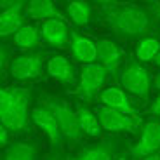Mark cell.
<instances>
[{
  "label": "cell",
  "mask_w": 160,
  "mask_h": 160,
  "mask_svg": "<svg viewBox=\"0 0 160 160\" xmlns=\"http://www.w3.org/2000/svg\"><path fill=\"white\" fill-rule=\"evenodd\" d=\"M104 21L122 37H141L150 28V16L143 7L131 4H101Z\"/></svg>",
  "instance_id": "6da1fadb"
},
{
  "label": "cell",
  "mask_w": 160,
  "mask_h": 160,
  "mask_svg": "<svg viewBox=\"0 0 160 160\" xmlns=\"http://www.w3.org/2000/svg\"><path fill=\"white\" fill-rule=\"evenodd\" d=\"M30 91L23 87H7L0 91V120L9 131H21L28 124Z\"/></svg>",
  "instance_id": "7a4b0ae2"
},
{
  "label": "cell",
  "mask_w": 160,
  "mask_h": 160,
  "mask_svg": "<svg viewBox=\"0 0 160 160\" xmlns=\"http://www.w3.org/2000/svg\"><path fill=\"white\" fill-rule=\"evenodd\" d=\"M120 84L127 92L134 94L136 98L146 99L150 96L152 89V80L143 64L139 63H129L120 73Z\"/></svg>",
  "instance_id": "3957f363"
},
{
  "label": "cell",
  "mask_w": 160,
  "mask_h": 160,
  "mask_svg": "<svg viewBox=\"0 0 160 160\" xmlns=\"http://www.w3.org/2000/svg\"><path fill=\"white\" fill-rule=\"evenodd\" d=\"M45 106L54 113L58 124L61 127L63 136H66L72 141H78L82 138L84 132L80 129V122H78V117H77V112H73L68 104H64L59 99H54V98H49L45 101Z\"/></svg>",
  "instance_id": "277c9868"
},
{
  "label": "cell",
  "mask_w": 160,
  "mask_h": 160,
  "mask_svg": "<svg viewBox=\"0 0 160 160\" xmlns=\"http://www.w3.org/2000/svg\"><path fill=\"white\" fill-rule=\"evenodd\" d=\"M108 75L110 73L99 63L84 64L82 70H80V84H78L80 96H84L85 99H91V98L101 94Z\"/></svg>",
  "instance_id": "5b68a950"
},
{
  "label": "cell",
  "mask_w": 160,
  "mask_h": 160,
  "mask_svg": "<svg viewBox=\"0 0 160 160\" xmlns=\"http://www.w3.org/2000/svg\"><path fill=\"white\" fill-rule=\"evenodd\" d=\"M42 54H23L12 58L9 64V73L18 82H32L37 80L42 73Z\"/></svg>",
  "instance_id": "8992f818"
},
{
  "label": "cell",
  "mask_w": 160,
  "mask_h": 160,
  "mask_svg": "<svg viewBox=\"0 0 160 160\" xmlns=\"http://www.w3.org/2000/svg\"><path fill=\"white\" fill-rule=\"evenodd\" d=\"M98 118H99V124L104 131L110 132H134L141 124L139 117H129L125 113L115 112V110H110L106 106H99L96 112Z\"/></svg>",
  "instance_id": "52a82bcc"
},
{
  "label": "cell",
  "mask_w": 160,
  "mask_h": 160,
  "mask_svg": "<svg viewBox=\"0 0 160 160\" xmlns=\"http://www.w3.org/2000/svg\"><path fill=\"white\" fill-rule=\"evenodd\" d=\"M4 11L0 14V35L9 37L16 35L23 28V9L26 7V2H2Z\"/></svg>",
  "instance_id": "ba28073f"
},
{
  "label": "cell",
  "mask_w": 160,
  "mask_h": 160,
  "mask_svg": "<svg viewBox=\"0 0 160 160\" xmlns=\"http://www.w3.org/2000/svg\"><path fill=\"white\" fill-rule=\"evenodd\" d=\"M158 148H160V124L158 122H148V124L143 125L141 139L131 148V153L136 158H143V157L157 153Z\"/></svg>",
  "instance_id": "9c48e42d"
},
{
  "label": "cell",
  "mask_w": 160,
  "mask_h": 160,
  "mask_svg": "<svg viewBox=\"0 0 160 160\" xmlns=\"http://www.w3.org/2000/svg\"><path fill=\"white\" fill-rule=\"evenodd\" d=\"M32 120L35 122L37 127H40L45 134H47L51 143L54 144V146H59L63 132H61V127H59V124H58L54 113H52L47 106H37V108H33Z\"/></svg>",
  "instance_id": "30bf717a"
},
{
  "label": "cell",
  "mask_w": 160,
  "mask_h": 160,
  "mask_svg": "<svg viewBox=\"0 0 160 160\" xmlns=\"http://www.w3.org/2000/svg\"><path fill=\"white\" fill-rule=\"evenodd\" d=\"M99 101H101V106H106L110 110H115V112L120 113H125L129 117H138L134 108L131 106V101L129 98L125 96L124 89L117 87V85H110V87L103 89L99 94Z\"/></svg>",
  "instance_id": "8fae6325"
},
{
  "label": "cell",
  "mask_w": 160,
  "mask_h": 160,
  "mask_svg": "<svg viewBox=\"0 0 160 160\" xmlns=\"http://www.w3.org/2000/svg\"><path fill=\"white\" fill-rule=\"evenodd\" d=\"M96 47H98V61H99V64L108 73L115 75L118 72L120 61H122V52H120L118 45L112 40L101 38L96 42Z\"/></svg>",
  "instance_id": "7c38bea8"
},
{
  "label": "cell",
  "mask_w": 160,
  "mask_h": 160,
  "mask_svg": "<svg viewBox=\"0 0 160 160\" xmlns=\"http://www.w3.org/2000/svg\"><path fill=\"white\" fill-rule=\"evenodd\" d=\"M70 47L75 56L77 61L82 64H92L98 59V47L96 42H92L91 38L80 35L77 32H72V38H70Z\"/></svg>",
  "instance_id": "4fadbf2b"
},
{
  "label": "cell",
  "mask_w": 160,
  "mask_h": 160,
  "mask_svg": "<svg viewBox=\"0 0 160 160\" xmlns=\"http://www.w3.org/2000/svg\"><path fill=\"white\" fill-rule=\"evenodd\" d=\"M42 37H44V40L47 44L54 45V47H63L72 38V30L68 28V24L64 23V19L44 21V24H42Z\"/></svg>",
  "instance_id": "5bb4252c"
},
{
  "label": "cell",
  "mask_w": 160,
  "mask_h": 160,
  "mask_svg": "<svg viewBox=\"0 0 160 160\" xmlns=\"http://www.w3.org/2000/svg\"><path fill=\"white\" fill-rule=\"evenodd\" d=\"M24 12H26L30 18H33V19H45V21L64 19L63 14L59 12V9H58L56 5H54V2H51V0H32V2L26 4Z\"/></svg>",
  "instance_id": "9a60e30c"
},
{
  "label": "cell",
  "mask_w": 160,
  "mask_h": 160,
  "mask_svg": "<svg viewBox=\"0 0 160 160\" xmlns=\"http://www.w3.org/2000/svg\"><path fill=\"white\" fill-rule=\"evenodd\" d=\"M47 72L52 78L59 80L63 84H72L75 80V68L64 56H52L47 61Z\"/></svg>",
  "instance_id": "2e32d148"
},
{
  "label": "cell",
  "mask_w": 160,
  "mask_h": 160,
  "mask_svg": "<svg viewBox=\"0 0 160 160\" xmlns=\"http://www.w3.org/2000/svg\"><path fill=\"white\" fill-rule=\"evenodd\" d=\"M77 117H78V122H80V129L84 132L85 136L89 138H98L101 134V124H99V118H98L96 113H92L89 108L85 106H78L77 108Z\"/></svg>",
  "instance_id": "e0dca14e"
},
{
  "label": "cell",
  "mask_w": 160,
  "mask_h": 160,
  "mask_svg": "<svg viewBox=\"0 0 160 160\" xmlns=\"http://www.w3.org/2000/svg\"><path fill=\"white\" fill-rule=\"evenodd\" d=\"M38 150L32 143H12L4 153V160H37Z\"/></svg>",
  "instance_id": "ac0fdd59"
},
{
  "label": "cell",
  "mask_w": 160,
  "mask_h": 160,
  "mask_svg": "<svg viewBox=\"0 0 160 160\" xmlns=\"http://www.w3.org/2000/svg\"><path fill=\"white\" fill-rule=\"evenodd\" d=\"M66 14L78 26H85L91 19L92 9L87 2H68L66 4Z\"/></svg>",
  "instance_id": "d6986e66"
},
{
  "label": "cell",
  "mask_w": 160,
  "mask_h": 160,
  "mask_svg": "<svg viewBox=\"0 0 160 160\" xmlns=\"http://www.w3.org/2000/svg\"><path fill=\"white\" fill-rule=\"evenodd\" d=\"M160 54V42L152 37H144L136 45V56L139 61H155Z\"/></svg>",
  "instance_id": "ffe728a7"
},
{
  "label": "cell",
  "mask_w": 160,
  "mask_h": 160,
  "mask_svg": "<svg viewBox=\"0 0 160 160\" xmlns=\"http://www.w3.org/2000/svg\"><path fill=\"white\" fill-rule=\"evenodd\" d=\"M40 40V33L35 26L32 24H24L23 28L14 35V42L19 49H32L38 44Z\"/></svg>",
  "instance_id": "44dd1931"
},
{
  "label": "cell",
  "mask_w": 160,
  "mask_h": 160,
  "mask_svg": "<svg viewBox=\"0 0 160 160\" xmlns=\"http://www.w3.org/2000/svg\"><path fill=\"white\" fill-rule=\"evenodd\" d=\"M73 160H112V153L106 146H91L84 148Z\"/></svg>",
  "instance_id": "7402d4cb"
},
{
  "label": "cell",
  "mask_w": 160,
  "mask_h": 160,
  "mask_svg": "<svg viewBox=\"0 0 160 160\" xmlns=\"http://www.w3.org/2000/svg\"><path fill=\"white\" fill-rule=\"evenodd\" d=\"M9 129L7 127H4V125H2V127H0V144H2V146H7V141H9Z\"/></svg>",
  "instance_id": "603a6c76"
},
{
  "label": "cell",
  "mask_w": 160,
  "mask_h": 160,
  "mask_svg": "<svg viewBox=\"0 0 160 160\" xmlns=\"http://www.w3.org/2000/svg\"><path fill=\"white\" fill-rule=\"evenodd\" d=\"M150 112H152L153 115H158V117H160V94L155 98V101L152 103V106H150Z\"/></svg>",
  "instance_id": "cb8c5ba5"
},
{
  "label": "cell",
  "mask_w": 160,
  "mask_h": 160,
  "mask_svg": "<svg viewBox=\"0 0 160 160\" xmlns=\"http://www.w3.org/2000/svg\"><path fill=\"white\" fill-rule=\"evenodd\" d=\"M0 51H2V66L5 68V66H7V63H9V61H7V49H5V45L0 49Z\"/></svg>",
  "instance_id": "d4e9b609"
},
{
  "label": "cell",
  "mask_w": 160,
  "mask_h": 160,
  "mask_svg": "<svg viewBox=\"0 0 160 160\" xmlns=\"http://www.w3.org/2000/svg\"><path fill=\"white\" fill-rule=\"evenodd\" d=\"M141 160H160V153H153V155H148V157H143Z\"/></svg>",
  "instance_id": "484cf974"
},
{
  "label": "cell",
  "mask_w": 160,
  "mask_h": 160,
  "mask_svg": "<svg viewBox=\"0 0 160 160\" xmlns=\"http://www.w3.org/2000/svg\"><path fill=\"white\" fill-rule=\"evenodd\" d=\"M155 85H157V89H160V73L155 77Z\"/></svg>",
  "instance_id": "4316f807"
},
{
  "label": "cell",
  "mask_w": 160,
  "mask_h": 160,
  "mask_svg": "<svg viewBox=\"0 0 160 160\" xmlns=\"http://www.w3.org/2000/svg\"><path fill=\"white\" fill-rule=\"evenodd\" d=\"M155 64H157V66H160V54L157 56V59H155Z\"/></svg>",
  "instance_id": "83f0119b"
},
{
  "label": "cell",
  "mask_w": 160,
  "mask_h": 160,
  "mask_svg": "<svg viewBox=\"0 0 160 160\" xmlns=\"http://www.w3.org/2000/svg\"><path fill=\"white\" fill-rule=\"evenodd\" d=\"M157 16H158V19H160V7H157Z\"/></svg>",
  "instance_id": "f1b7e54d"
}]
</instances>
